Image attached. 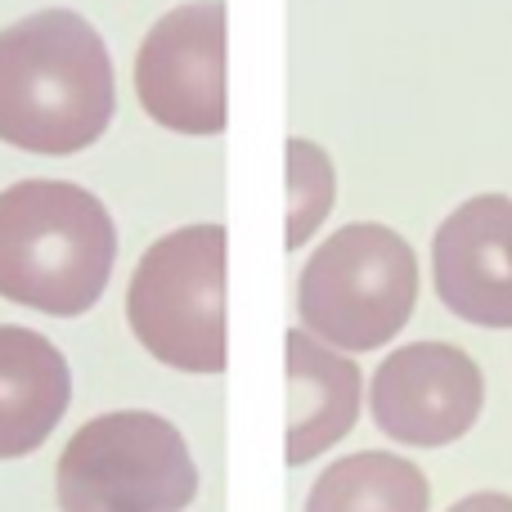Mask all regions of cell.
<instances>
[{
  "mask_svg": "<svg viewBox=\"0 0 512 512\" xmlns=\"http://www.w3.org/2000/svg\"><path fill=\"white\" fill-rule=\"evenodd\" d=\"M54 495L59 512H185L198 499V463L176 423L117 409L63 445Z\"/></svg>",
  "mask_w": 512,
  "mask_h": 512,
  "instance_id": "3",
  "label": "cell"
},
{
  "mask_svg": "<svg viewBox=\"0 0 512 512\" xmlns=\"http://www.w3.org/2000/svg\"><path fill=\"white\" fill-rule=\"evenodd\" d=\"M436 297L481 328H512V198L481 194L445 216L432 239Z\"/></svg>",
  "mask_w": 512,
  "mask_h": 512,
  "instance_id": "8",
  "label": "cell"
},
{
  "mask_svg": "<svg viewBox=\"0 0 512 512\" xmlns=\"http://www.w3.org/2000/svg\"><path fill=\"white\" fill-rule=\"evenodd\" d=\"M418 301L414 248L387 225H342L297 279V315L337 351H378L409 324Z\"/></svg>",
  "mask_w": 512,
  "mask_h": 512,
  "instance_id": "4",
  "label": "cell"
},
{
  "mask_svg": "<svg viewBox=\"0 0 512 512\" xmlns=\"http://www.w3.org/2000/svg\"><path fill=\"white\" fill-rule=\"evenodd\" d=\"M288 468L315 463L328 445H337L360 418V369L306 328H292L288 342Z\"/></svg>",
  "mask_w": 512,
  "mask_h": 512,
  "instance_id": "9",
  "label": "cell"
},
{
  "mask_svg": "<svg viewBox=\"0 0 512 512\" xmlns=\"http://www.w3.org/2000/svg\"><path fill=\"white\" fill-rule=\"evenodd\" d=\"M333 162L310 140H288V248H306L310 234L333 212Z\"/></svg>",
  "mask_w": 512,
  "mask_h": 512,
  "instance_id": "12",
  "label": "cell"
},
{
  "mask_svg": "<svg viewBox=\"0 0 512 512\" xmlns=\"http://www.w3.org/2000/svg\"><path fill=\"white\" fill-rule=\"evenodd\" d=\"M135 95L167 131H225V0H194L153 23L135 54Z\"/></svg>",
  "mask_w": 512,
  "mask_h": 512,
  "instance_id": "6",
  "label": "cell"
},
{
  "mask_svg": "<svg viewBox=\"0 0 512 512\" xmlns=\"http://www.w3.org/2000/svg\"><path fill=\"white\" fill-rule=\"evenodd\" d=\"M140 346L180 373H225V230L185 225L140 256L126 292Z\"/></svg>",
  "mask_w": 512,
  "mask_h": 512,
  "instance_id": "5",
  "label": "cell"
},
{
  "mask_svg": "<svg viewBox=\"0 0 512 512\" xmlns=\"http://www.w3.org/2000/svg\"><path fill=\"white\" fill-rule=\"evenodd\" d=\"M117 108L113 59L72 9H41L0 32V140L27 153H77Z\"/></svg>",
  "mask_w": 512,
  "mask_h": 512,
  "instance_id": "1",
  "label": "cell"
},
{
  "mask_svg": "<svg viewBox=\"0 0 512 512\" xmlns=\"http://www.w3.org/2000/svg\"><path fill=\"white\" fill-rule=\"evenodd\" d=\"M117 230L90 189L18 180L0 194V297L41 315H86L104 297Z\"/></svg>",
  "mask_w": 512,
  "mask_h": 512,
  "instance_id": "2",
  "label": "cell"
},
{
  "mask_svg": "<svg viewBox=\"0 0 512 512\" xmlns=\"http://www.w3.org/2000/svg\"><path fill=\"white\" fill-rule=\"evenodd\" d=\"M72 373L50 337L0 324V463L36 454L68 414Z\"/></svg>",
  "mask_w": 512,
  "mask_h": 512,
  "instance_id": "10",
  "label": "cell"
},
{
  "mask_svg": "<svg viewBox=\"0 0 512 512\" xmlns=\"http://www.w3.org/2000/svg\"><path fill=\"white\" fill-rule=\"evenodd\" d=\"M486 405V373L450 342H414L378 364L369 414L396 445L441 450L472 432Z\"/></svg>",
  "mask_w": 512,
  "mask_h": 512,
  "instance_id": "7",
  "label": "cell"
},
{
  "mask_svg": "<svg viewBox=\"0 0 512 512\" xmlns=\"http://www.w3.org/2000/svg\"><path fill=\"white\" fill-rule=\"evenodd\" d=\"M450 512H512V495H499V490H477V495L459 499Z\"/></svg>",
  "mask_w": 512,
  "mask_h": 512,
  "instance_id": "13",
  "label": "cell"
},
{
  "mask_svg": "<svg viewBox=\"0 0 512 512\" xmlns=\"http://www.w3.org/2000/svg\"><path fill=\"white\" fill-rule=\"evenodd\" d=\"M432 490L409 459L387 450H364L328 463L310 486L306 512H427Z\"/></svg>",
  "mask_w": 512,
  "mask_h": 512,
  "instance_id": "11",
  "label": "cell"
}]
</instances>
